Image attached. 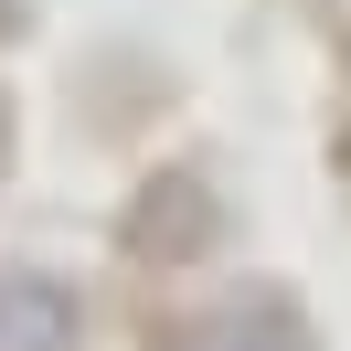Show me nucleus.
Returning <instances> with one entry per match:
<instances>
[{
	"label": "nucleus",
	"instance_id": "f257e3e1",
	"mask_svg": "<svg viewBox=\"0 0 351 351\" xmlns=\"http://www.w3.org/2000/svg\"><path fill=\"white\" fill-rule=\"evenodd\" d=\"M160 351H319V341H308V319L277 287H245V298H213V308H192V319H171Z\"/></svg>",
	"mask_w": 351,
	"mask_h": 351
},
{
	"label": "nucleus",
	"instance_id": "f03ea898",
	"mask_svg": "<svg viewBox=\"0 0 351 351\" xmlns=\"http://www.w3.org/2000/svg\"><path fill=\"white\" fill-rule=\"evenodd\" d=\"M0 351H86V298L43 266L0 277Z\"/></svg>",
	"mask_w": 351,
	"mask_h": 351
},
{
	"label": "nucleus",
	"instance_id": "7ed1b4c3",
	"mask_svg": "<svg viewBox=\"0 0 351 351\" xmlns=\"http://www.w3.org/2000/svg\"><path fill=\"white\" fill-rule=\"evenodd\" d=\"M213 192L202 181H149V202H138V223H128V245L138 256H160V266H181V256H202L213 245Z\"/></svg>",
	"mask_w": 351,
	"mask_h": 351
},
{
	"label": "nucleus",
	"instance_id": "20e7f679",
	"mask_svg": "<svg viewBox=\"0 0 351 351\" xmlns=\"http://www.w3.org/2000/svg\"><path fill=\"white\" fill-rule=\"evenodd\" d=\"M0 171H11V96H0Z\"/></svg>",
	"mask_w": 351,
	"mask_h": 351
}]
</instances>
